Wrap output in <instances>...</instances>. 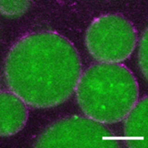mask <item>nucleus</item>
Listing matches in <instances>:
<instances>
[{"label": "nucleus", "mask_w": 148, "mask_h": 148, "mask_svg": "<svg viewBox=\"0 0 148 148\" xmlns=\"http://www.w3.org/2000/svg\"><path fill=\"white\" fill-rule=\"evenodd\" d=\"M147 28H145L143 31L141 40L139 42V52H138V63L139 67L143 73V76L147 81L148 79V32H147Z\"/></svg>", "instance_id": "nucleus-8"}, {"label": "nucleus", "mask_w": 148, "mask_h": 148, "mask_svg": "<svg viewBox=\"0 0 148 148\" xmlns=\"http://www.w3.org/2000/svg\"><path fill=\"white\" fill-rule=\"evenodd\" d=\"M1 99V129L2 137L11 136L24 128L27 122L29 109L28 106L21 97L11 91L2 90Z\"/></svg>", "instance_id": "nucleus-6"}, {"label": "nucleus", "mask_w": 148, "mask_h": 148, "mask_svg": "<svg viewBox=\"0 0 148 148\" xmlns=\"http://www.w3.org/2000/svg\"><path fill=\"white\" fill-rule=\"evenodd\" d=\"M138 34L135 26L121 14H105L87 28L85 45L96 61L119 63L135 49Z\"/></svg>", "instance_id": "nucleus-3"}, {"label": "nucleus", "mask_w": 148, "mask_h": 148, "mask_svg": "<svg viewBox=\"0 0 148 148\" xmlns=\"http://www.w3.org/2000/svg\"><path fill=\"white\" fill-rule=\"evenodd\" d=\"M123 142L132 148H145L148 145V99L145 95L137 101L124 118Z\"/></svg>", "instance_id": "nucleus-5"}, {"label": "nucleus", "mask_w": 148, "mask_h": 148, "mask_svg": "<svg viewBox=\"0 0 148 148\" xmlns=\"http://www.w3.org/2000/svg\"><path fill=\"white\" fill-rule=\"evenodd\" d=\"M32 2L30 1H1L0 10L4 16L18 17L24 14L30 8Z\"/></svg>", "instance_id": "nucleus-7"}, {"label": "nucleus", "mask_w": 148, "mask_h": 148, "mask_svg": "<svg viewBox=\"0 0 148 148\" xmlns=\"http://www.w3.org/2000/svg\"><path fill=\"white\" fill-rule=\"evenodd\" d=\"M82 64L74 45L51 31L21 36L8 50L4 79L13 92L32 108L63 104L75 92Z\"/></svg>", "instance_id": "nucleus-1"}, {"label": "nucleus", "mask_w": 148, "mask_h": 148, "mask_svg": "<svg viewBox=\"0 0 148 148\" xmlns=\"http://www.w3.org/2000/svg\"><path fill=\"white\" fill-rule=\"evenodd\" d=\"M76 100L87 118L103 124L121 121L139 100V85L119 63L92 64L82 73Z\"/></svg>", "instance_id": "nucleus-2"}, {"label": "nucleus", "mask_w": 148, "mask_h": 148, "mask_svg": "<svg viewBox=\"0 0 148 148\" xmlns=\"http://www.w3.org/2000/svg\"><path fill=\"white\" fill-rule=\"evenodd\" d=\"M34 147H119L121 141L103 123L79 116L64 118L44 130Z\"/></svg>", "instance_id": "nucleus-4"}]
</instances>
